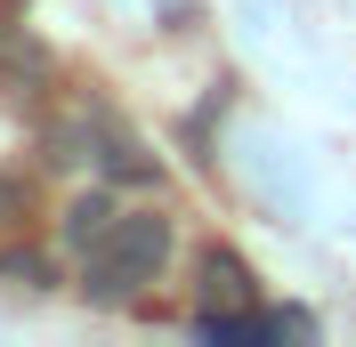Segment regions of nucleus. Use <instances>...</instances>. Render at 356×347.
Masks as SVG:
<instances>
[{
  "label": "nucleus",
  "instance_id": "f257e3e1",
  "mask_svg": "<svg viewBox=\"0 0 356 347\" xmlns=\"http://www.w3.org/2000/svg\"><path fill=\"white\" fill-rule=\"evenodd\" d=\"M73 259H81V299L130 307V299H146L162 282V266H170V218L162 210H113Z\"/></svg>",
  "mask_w": 356,
  "mask_h": 347
},
{
  "label": "nucleus",
  "instance_id": "f03ea898",
  "mask_svg": "<svg viewBox=\"0 0 356 347\" xmlns=\"http://www.w3.org/2000/svg\"><path fill=\"white\" fill-rule=\"evenodd\" d=\"M202 339H308V315H275V307H202L195 315Z\"/></svg>",
  "mask_w": 356,
  "mask_h": 347
},
{
  "label": "nucleus",
  "instance_id": "7ed1b4c3",
  "mask_svg": "<svg viewBox=\"0 0 356 347\" xmlns=\"http://www.w3.org/2000/svg\"><path fill=\"white\" fill-rule=\"evenodd\" d=\"M57 146H89V162H97L106 178H154V162L138 153V137H130V130H113V121H73Z\"/></svg>",
  "mask_w": 356,
  "mask_h": 347
},
{
  "label": "nucleus",
  "instance_id": "20e7f679",
  "mask_svg": "<svg viewBox=\"0 0 356 347\" xmlns=\"http://www.w3.org/2000/svg\"><path fill=\"white\" fill-rule=\"evenodd\" d=\"M202 299L211 307H251V266L235 259V251H211V259H202Z\"/></svg>",
  "mask_w": 356,
  "mask_h": 347
},
{
  "label": "nucleus",
  "instance_id": "39448f33",
  "mask_svg": "<svg viewBox=\"0 0 356 347\" xmlns=\"http://www.w3.org/2000/svg\"><path fill=\"white\" fill-rule=\"evenodd\" d=\"M24 218H33V178L0 170V235H8V226H24Z\"/></svg>",
  "mask_w": 356,
  "mask_h": 347
},
{
  "label": "nucleus",
  "instance_id": "423d86ee",
  "mask_svg": "<svg viewBox=\"0 0 356 347\" xmlns=\"http://www.w3.org/2000/svg\"><path fill=\"white\" fill-rule=\"evenodd\" d=\"M106 218H113V202H106V194H81V202H73V218H65V242H73V251H81V242L97 235Z\"/></svg>",
  "mask_w": 356,
  "mask_h": 347
},
{
  "label": "nucleus",
  "instance_id": "0eeeda50",
  "mask_svg": "<svg viewBox=\"0 0 356 347\" xmlns=\"http://www.w3.org/2000/svg\"><path fill=\"white\" fill-rule=\"evenodd\" d=\"M0 282H8V291H41V282H49V259H33V251H8V259H0Z\"/></svg>",
  "mask_w": 356,
  "mask_h": 347
}]
</instances>
